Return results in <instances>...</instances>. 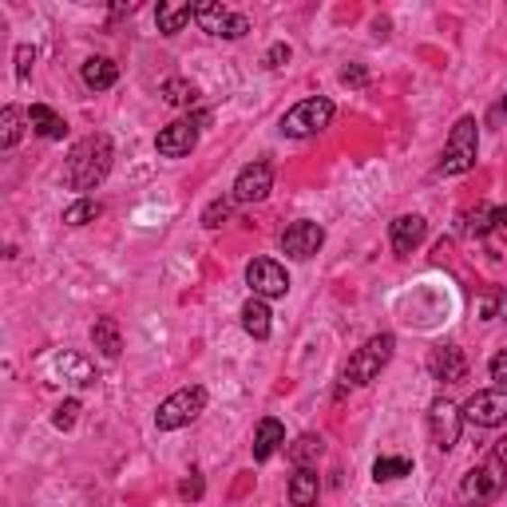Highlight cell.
<instances>
[{"label": "cell", "instance_id": "6da1fadb", "mask_svg": "<svg viewBox=\"0 0 507 507\" xmlns=\"http://www.w3.org/2000/svg\"><path fill=\"white\" fill-rule=\"evenodd\" d=\"M112 158H115V147L107 135H87L79 139L68 155V167H64V178L72 191H95L99 183L112 171Z\"/></svg>", "mask_w": 507, "mask_h": 507}, {"label": "cell", "instance_id": "7a4b0ae2", "mask_svg": "<svg viewBox=\"0 0 507 507\" xmlns=\"http://www.w3.org/2000/svg\"><path fill=\"white\" fill-rule=\"evenodd\" d=\"M475 151H480V127H475L472 115H464V119H456V127H452L448 143H444V155H440V163H436V171H440V175L472 171V167H475Z\"/></svg>", "mask_w": 507, "mask_h": 507}, {"label": "cell", "instance_id": "3957f363", "mask_svg": "<svg viewBox=\"0 0 507 507\" xmlns=\"http://www.w3.org/2000/svg\"><path fill=\"white\" fill-rule=\"evenodd\" d=\"M393 349H396L393 333L369 337V341H365L361 349L349 357V365H345V385H369V381H376L385 365L393 361Z\"/></svg>", "mask_w": 507, "mask_h": 507}, {"label": "cell", "instance_id": "277c9868", "mask_svg": "<svg viewBox=\"0 0 507 507\" xmlns=\"http://www.w3.org/2000/svg\"><path fill=\"white\" fill-rule=\"evenodd\" d=\"M333 119V104L325 95H310L302 99V104H294L290 112L282 115V131L290 139H310L317 131H325Z\"/></svg>", "mask_w": 507, "mask_h": 507}, {"label": "cell", "instance_id": "5b68a950", "mask_svg": "<svg viewBox=\"0 0 507 507\" xmlns=\"http://www.w3.org/2000/svg\"><path fill=\"white\" fill-rule=\"evenodd\" d=\"M203 409H206V389H198V385H186V389L171 393L163 404H158L155 424H158L163 432H175V429H183V424H191Z\"/></svg>", "mask_w": 507, "mask_h": 507}, {"label": "cell", "instance_id": "8992f818", "mask_svg": "<svg viewBox=\"0 0 507 507\" xmlns=\"http://www.w3.org/2000/svg\"><path fill=\"white\" fill-rule=\"evenodd\" d=\"M503 484H507V460H500V456H488L480 468H472L468 475H464L460 495L468 503H488V500H495V495L503 492Z\"/></svg>", "mask_w": 507, "mask_h": 507}, {"label": "cell", "instance_id": "52a82bcc", "mask_svg": "<svg viewBox=\"0 0 507 507\" xmlns=\"http://www.w3.org/2000/svg\"><path fill=\"white\" fill-rule=\"evenodd\" d=\"M195 20L203 32L211 36H222V40H242L250 32V20L242 13H231V8H222L218 0H203V5H195Z\"/></svg>", "mask_w": 507, "mask_h": 507}, {"label": "cell", "instance_id": "ba28073f", "mask_svg": "<svg viewBox=\"0 0 507 507\" xmlns=\"http://www.w3.org/2000/svg\"><path fill=\"white\" fill-rule=\"evenodd\" d=\"M460 412L468 424H475V429H500V424H507V385L480 389Z\"/></svg>", "mask_w": 507, "mask_h": 507}, {"label": "cell", "instance_id": "9c48e42d", "mask_svg": "<svg viewBox=\"0 0 507 507\" xmlns=\"http://www.w3.org/2000/svg\"><path fill=\"white\" fill-rule=\"evenodd\" d=\"M203 123H211V115L175 119L171 127H163V131H158V139H155L158 155H163V158H183V155H191L195 143H198V127H203Z\"/></svg>", "mask_w": 507, "mask_h": 507}, {"label": "cell", "instance_id": "30bf717a", "mask_svg": "<svg viewBox=\"0 0 507 507\" xmlns=\"http://www.w3.org/2000/svg\"><path fill=\"white\" fill-rule=\"evenodd\" d=\"M460 429H464V412L456 409L452 401H432L429 409V432H432V444L440 452H452L456 444H460Z\"/></svg>", "mask_w": 507, "mask_h": 507}, {"label": "cell", "instance_id": "8fae6325", "mask_svg": "<svg viewBox=\"0 0 507 507\" xmlns=\"http://www.w3.org/2000/svg\"><path fill=\"white\" fill-rule=\"evenodd\" d=\"M246 282H250L254 297H266V302L290 294V274H285L274 258H254V262L246 266Z\"/></svg>", "mask_w": 507, "mask_h": 507}, {"label": "cell", "instance_id": "7c38bea8", "mask_svg": "<svg viewBox=\"0 0 507 507\" xmlns=\"http://www.w3.org/2000/svg\"><path fill=\"white\" fill-rule=\"evenodd\" d=\"M270 191H274V167L262 163V158L242 167L234 178V203H262Z\"/></svg>", "mask_w": 507, "mask_h": 507}, {"label": "cell", "instance_id": "4fadbf2b", "mask_svg": "<svg viewBox=\"0 0 507 507\" xmlns=\"http://www.w3.org/2000/svg\"><path fill=\"white\" fill-rule=\"evenodd\" d=\"M321 242H325V231L317 222H305V218L282 234V250L290 258H313L317 250H321Z\"/></svg>", "mask_w": 507, "mask_h": 507}, {"label": "cell", "instance_id": "5bb4252c", "mask_svg": "<svg viewBox=\"0 0 507 507\" xmlns=\"http://www.w3.org/2000/svg\"><path fill=\"white\" fill-rule=\"evenodd\" d=\"M429 373L444 385H460L464 373H468V361H464V353L456 345H436L429 353Z\"/></svg>", "mask_w": 507, "mask_h": 507}, {"label": "cell", "instance_id": "9a60e30c", "mask_svg": "<svg viewBox=\"0 0 507 507\" xmlns=\"http://www.w3.org/2000/svg\"><path fill=\"white\" fill-rule=\"evenodd\" d=\"M424 234H429V222H424L421 214H401V218L393 222V231H389L393 250H396V254H412L416 246L424 242Z\"/></svg>", "mask_w": 507, "mask_h": 507}, {"label": "cell", "instance_id": "2e32d148", "mask_svg": "<svg viewBox=\"0 0 507 507\" xmlns=\"http://www.w3.org/2000/svg\"><path fill=\"white\" fill-rule=\"evenodd\" d=\"M285 444V429L282 421H274V416H266V421H258L254 429V460H270V456Z\"/></svg>", "mask_w": 507, "mask_h": 507}, {"label": "cell", "instance_id": "e0dca14e", "mask_svg": "<svg viewBox=\"0 0 507 507\" xmlns=\"http://www.w3.org/2000/svg\"><path fill=\"white\" fill-rule=\"evenodd\" d=\"M191 20H195V5H158L155 8V24L163 36H178Z\"/></svg>", "mask_w": 507, "mask_h": 507}, {"label": "cell", "instance_id": "ac0fdd59", "mask_svg": "<svg viewBox=\"0 0 507 507\" xmlns=\"http://www.w3.org/2000/svg\"><path fill=\"white\" fill-rule=\"evenodd\" d=\"M242 325L254 341H266V337H270V305H266V297H250V302L242 305Z\"/></svg>", "mask_w": 507, "mask_h": 507}, {"label": "cell", "instance_id": "d6986e66", "mask_svg": "<svg viewBox=\"0 0 507 507\" xmlns=\"http://www.w3.org/2000/svg\"><path fill=\"white\" fill-rule=\"evenodd\" d=\"M317 492H321L317 472L313 468H297L294 480H290V503L294 507H317Z\"/></svg>", "mask_w": 507, "mask_h": 507}, {"label": "cell", "instance_id": "ffe728a7", "mask_svg": "<svg viewBox=\"0 0 507 507\" xmlns=\"http://www.w3.org/2000/svg\"><path fill=\"white\" fill-rule=\"evenodd\" d=\"M28 123H32V131L44 135V139H64V131H68L64 119H59L52 107H44V104H32V107H28Z\"/></svg>", "mask_w": 507, "mask_h": 507}, {"label": "cell", "instance_id": "44dd1931", "mask_svg": "<svg viewBox=\"0 0 507 507\" xmlns=\"http://www.w3.org/2000/svg\"><path fill=\"white\" fill-rule=\"evenodd\" d=\"M119 79V68H115V59H107V56H92L84 64V84L87 87H95V92H104V87H112Z\"/></svg>", "mask_w": 507, "mask_h": 507}, {"label": "cell", "instance_id": "7402d4cb", "mask_svg": "<svg viewBox=\"0 0 507 507\" xmlns=\"http://www.w3.org/2000/svg\"><path fill=\"white\" fill-rule=\"evenodd\" d=\"M92 341H95V349L104 357H119L123 341H119V321L115 317H99V321L92 325Z\"/></svg>", "mask_w": 507, "mask_h": 507}, {"label": "cell", "instance_id": "603a6c76", "mask_svg": "<svg viewBox=\"0 0 507 507\" xmlns=\"http://www.w3.org/2000/svg\"><path fill=\"white\" fill-rule=\"evenodd\" d=\"M163 99L171 107H195L198 104V87L191 84V79H183V76H171V79H163Z\"/></svg>", "mask_w": 507, "mask_h": 507}, {"label": "cell", "instance_id": "cb8c5ba5", "mask_svg": "<svg viewBox=\"0 0 507 507\" xmlns=\"http://www.w3.org/2000/svg\"><path fill=\"white\" fill-rule=\"evenodd\" d=\"M321 452H325V440H321V436H313V432L297 436V440L290 444V460L297 464V468H310V464H317V460H321Z\"/></svg>", "mask_w": 507, "mask_h": 507}, {"label": "cell", "instance_id": "d4e9b609", "mask_svg": "<svg viewBox=\"0 0 507 507\" xmlns=\"http://www.w3.org/2000/svg\"><path fill=\"white\" fill-rule=\"evenodd\" d=\"M401 475H412V460H404V456H381V460L373 464V480L376 484L401 480Z\"/></svg>", "mask_w": 507, "mask_h": 507}, {"label": "cell", "instance_id": "484cf974", "mask_svg": "<svg viewBox=\"0 0 507 507\" xmlns=\"http://www.w3.org/2000/svg\"><path fill=\"white\" fill-rule=\"evenodd\" d=\"M24 119H28V112H20V107H5V112H0V143L16 147L20 131H24Z\"/></svg>", "mask_w": 507, "mask_h": 507}, {"label": "cell", "instance_id": "4316f807", "mask_svg": "<svg viewBox=\"0 0 507 507\" xmlns=\"http://www.w3.org/2000/svg\"><path fill=\"white\" fill-rule=\"evenodd\" d=\"M52 365H56L59 373H64V369L72 373V381H68V385H92V381H95V376H92V365H87L84 357H76V353H64V357H56Z\"/></svg>", "mask_w": 507, "mask_h": 507}, {"label": "cell", "instance_id": "83f0119b", "mask_svg": "<svg viewBox=\"0 0 507 507\" xmlns=\"http://www.w3.org/2000/svg\"><path fill=\"white\" fill-rule=\"evenodd\" d=\"M99 218V203L95 198H76L72 206L64 211V226H87Z\"/></svg>", "mask_w": 507, "mask_h": 507}, {"label": "cell", "instance_id": "f1b7e54d", "mask_svg": "<svg viewBox=\"0 0 507 507\" xmlns=\"http://www.w3.org/2000/svg\"><path fill=\"white\" fill-rule=\"evenodd\" d=\"M231 211H234V198H214V203L203 211V226L206 231H218V226L231 218Z\"/></svg>", "mask_w": 507, "mask_h": 507}, {"label": "cell", "instance_id": "f546056e", "mask_svg": "<svg viewBox=\"0 0 507 507\" xmlns=\"http://www.w3.org/2000/svg\"><path fill=\"white\" fill-rule=\"evenodd\" d=\"M76 416H79V401H64L56 409V416H52V424H56V429H72Z\"/></svg>", "mask_w": 507, "mask_h": 507}, {"label": "cell", "instance_id": "4dcf8cb0", "mask_svg": "<svg viewBox=\"0 0 507 507\" xmlns=\"http://www.w3.org/2000/svg\"><path fill=\"white\" fill-rule=\"evenodd\" d=\"M32 64H36V48L20 44V48H16V76H20V79H28V72H32Z\"/></svg>", "mask_w": 507, "mask_h": 507}, {"label": "cell", "instance_id": "1f68e13d", "mask_svg": "<svg viewBox=\"0 0 507 507\" xmlns=\"http://www.w3.org/2000/svg\"><path fill=\"white\" fill-rule=\"evenodd\" d=\"M341 84L345 87H365V84H369V72H365L361 64H353V68H345V72H341Z\"/></svg>", "mask_w": 507, "mask_h": 507}, {"label": "cell", "instance_id": "d6a6232c", "mask_svg": "<svg viewBox=\"0 0 507 507\" xmlns=\"http://www.w3.org/2000/svg\"><path fill=\"white\" fill-rule=\"evenodd\" d=\"M468 226H472L475 234H488L492 231V211H488V206H480L475 214H468Z\"/></svg>", "mask_w": 507, "mask_h": 507}, {"label": "cell", "instance_id": "836d02e7", "mask_svg": "<svg viewBox=\"0 0 507 507\" xmlns=\"http://www.w3.org/2000/svg\"><path fill=\"white\" fill-rule=\"evenodd\" d=\"M178 495H183V500H198V495H203V475L191 472V480L178 484Z\"/></svg>", "mask_w": 507, "mask_h": 507}, {"label": "cell", "instance_id": "e575fe53", "mask_svg": "<svg viewBox=\"0 0 507 507\" xmlns=\"http://www.w3.org/2000/svg\"><path fill=\"white\" fill-rule=\"evenodd\" d=\"M285 59H290V44H274L270 52H266V68H282Z\"/></svg>", "mask_w": 507, "mask_h": 507}, {"label": "cell", "instance_id": "d590c367", "mask_svg": "<svg viewBox=\"0 0 507 507\" xmlns=\"http://www.w3.org/2000/svg\"><path fill=\"white\" fill-rule=\"evenodd\" d=\"M492 381H503L507 385V349L492 357Z\"/></svg>", "mask_w": 507, "mask_h": 507}, {"label": "cell", "instance_id": "8d00e7d4", "mask_svg": "<svg viewBox=\"0 0 507 507\" xmlns=\"http://www.w3.org/2000/svg\"><path fill=\"white\" fill-rule=\"evenodd\" d=\"M492 226H500V231H507V206H495V211H492Z\"/></svg>", "mask_w": 507, "mask_h": 507}, {"label": "cell", "instance_id": "74e56055", "mask_svg": "<svg viewBox=\"0 0 507 507\" xmlns=\"http://www.w3.org/2000/svg\"><path fill=\"white\" fill-rule=\"evenodd\" d=\"M503 115H507V92H503V99H500V104H495L492 119H495V123H503Z\"/></svg>", "mask_w": 507, "mask_h": 507}, {"label": "cell", "instance_id": "f35d334b", "mask_svg": "<svg viewBox=\"0 0 507 507\" xmlns=\"http://www.w3.org/2000/svg\"><path fill=\"white\" fill-rule=\"evenodd\" d=\"M495 310H500V317H503V321H507V294L500 297V302H495Z\"/></svg>", "mask_w": 507, "mask_h": 507}]
</instances>
